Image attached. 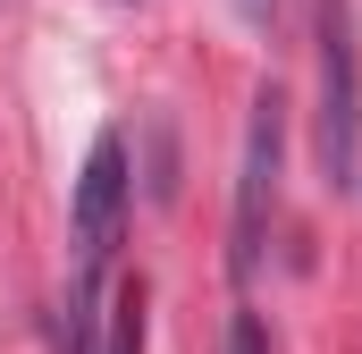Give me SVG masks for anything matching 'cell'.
<instances>
[{
  "label": "cell",
  "instance_id": "obj_4",
  "mask_svg": "<svg viewBox=\"0 0 362 354\" xmlns=\"http://www.w3.org/2000/svg\"><path fill=\"white\" fill-rule=\"evenodd\" d=\"M228 354H270V338H262V321H253V312H236V329H228Z\"/></svg>",
  "mask_w": 362,
  "mask_h": 354
},
{
  "label": "cell",
  "instance_id": "obj_2",
  "mask_svg": "<svg viewBox=\"0 0 362 354\" xmlns=\"http://www.w3.org/2000/svg\"><path fill=\"white\" fill-rule=\"evenodd\" d=\"M278 144H286V101L262 93L253 127H245V177H236V245H228L236 278L262 270V228H270V202H278Z\"/></svg>",
  "mask_w": 362,
  "mask_h": 354
},
{
  "label": "cell",
  "instance_id": "obj_3",
  "mask_svg": "<svg viewBox=\"0 0 362 354\" xmlns=\"http://www.w3.org/2000/svg\"><path fill=\"white\" fill-rule=\"evenodd\" d=\"M101 354H144V287H118V304H110V338Z\"/></svg>",
  "mask_w": 362,
  "mask_h": 354
},
{
  "label": "cell",
  "instance_id": "obj_5",
  "mask_svg": "<svg viewBox=\"0 0 362 354\" xmlns=\"http://www.w3.org/2000/svg\"><path fill=\"white\" fill-rule=\"evenodd\" d=\"M270 8H278V0H236V17H245V25H270Z\"/></svg>",
  "mask_w": 362,
  "mask_h": 354
},
{
  "label": "cell",
  "instance_id": "obj_1",
  "mask_svg": "<svg viewBox=\"0 0 362 354\" xmlns=\"http://www.w3.org/2000/svg\"><path fill=\"white\" fill-rule=\"evenodd\" d=\"M320 42V169L329 185L362 177V59H354V0H312Z\"/></svg>",
  "mask_w": 362,
  "mask_h": 354
}]
</instances>
